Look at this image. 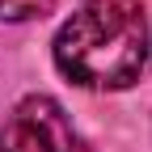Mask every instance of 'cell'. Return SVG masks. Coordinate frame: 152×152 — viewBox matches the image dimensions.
Segmentation results:
<instances>
[{
    "mask_svg": "<svg viewBox=\"0 0 152 152\" xmlns=\"http://www.w3.org/2000/svg\"><path fill=\"white\" fill-rule=\"evenodd\" d=\"M55 0H0V21H30V17L51 13Z\"/></svg>",
    "mask_w": 152,
    "mask_h": 152,
    "instance_id": "obj_3",
    "label": "cell"
},
{
    "mask_svg": "<svg viewBox=\"0 0 152 152\" xmlns=\"http://www.w3.org/2000/svg\"><path fill=\"white\" fill-rule=\"evenodd\" d=\"M55 64L80 89H127L148 64V17L135 0H85L55 34Z\"/></svg>",
    "mask_w": 152,
    "mask_h": 152,
    "instance_id": "obj_1",
    "label": "cell"
},
{
    "mask_svg": "<svg viewBox=\"0 0 152 152\" xmlns=\"http://www.w3.org/2000/svg\"><path fill=\"white\" fill-rule=\"evenodd\" d=\"M0 152H89V144L55 97L30 93L0 123Z\"/></svg>",
    "mask_w": 152,
    "mask_h": 152,
    "instance_id": "obj_2",
    "label": "cell"
}]
</instances>
